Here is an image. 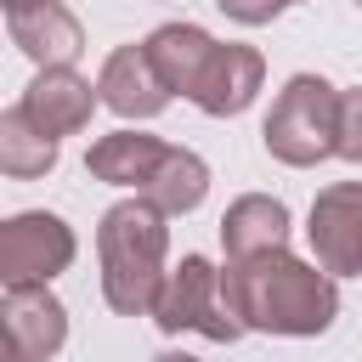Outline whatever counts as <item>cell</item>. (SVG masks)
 Listing matches in <instances>:
<instances>
[{"mask_svg": "<svg viewBox=\"0 0 362 362\" xmlns=\"http://www.w3.org/2000/svg\"><path fill=\"white\" fill-rule=\"evenodd\" d=\"M221 249L226 260H249L266 249H288V204L272 192H243L221 215Z\"/></svg>", "mask_w": 362, "mask_h": 362, "instance_id": "12", "label": "cell"}, {"mask_svg": "<svg viewBox=\"0 0 362 362\" xmlns=\"http://www.w3.org/2000/svg\"><path fill=\"white\" fill-rule=\"evenodd\" d=\"M334 158L345 164L362 158V90L356 85H339V102H334Z\"/></svg>", "mask_w": 362, "mask_h": 362, "instance_id": "17", "label": "cell"}, {"mask_svg": "<svg viewBox=\"0 0 362 362\" xmlns=\"http://www.w3.org/2000/svg\"><path fill=\"white\" fill-rule=\"evenodd\" d=\"M147 317L164 334H204L215 345L243 339V322L232 317V305L221 294V266L209 255H181L175 266H164V277L147 300Z\"/></svg>", "mask_w": 362, "mask_h": 362, "instance_id": "3", "label": "cell"}, {"mask_svg": "<svg viewBox=\"0 0 362 362\" xmlns=\"http://www.w3.org/2000/svg\"><path fill=\"white\" fill-rule=\"evenodd\" d=\"M209 51H215V34L198 28V23H158L141 40V57L153 62V74H158V85L170 96H187L192 90V79H198V68H204Z\"/></svg>", "mask_w": 362, "mask_h": 362, "instance_id": "13", "label": "cell"}, {"mask_svg": "<svg viewBox=\"0 0 362 362\" xmlns=\"http://www.w3.org/2000/svg\"><path fill=\"white\" fill-rule=\"evenodd\" d=\"M6 28L34 68H74V57L85 51V28L62 0H34L23 11H6Z\"/></svg>", "mask_w": 362, "mask_h": 362, "instance_id": "11", "label": "cell"}, {"mask_svg": "<svg viewBox=\"0 0 362 362\" xmlns=\"http://www.w3.org/2000/svg\"><path fill=\"white\" fill-rule=\"evenodd\" d=\"M0 362H23L17 345H11V334H6V322H0Z\"/></svg>", "mask_w": 362, "mask_h": 362, "instance_id": "19", "label": "cell"}, {"mask_svg": "<svg viewBox=\"0 0 362 362\" xmlns=\"http://www.w3.org/2000/svg\"><path fill=\"white\" fill-rule=\"evenodd\" d=\"M153 362H204V356H192V351H158Z\"/></svg>", "mask_w": 362, "mask_h": 362, "instance_id": "20", "label": "cell"}, {"mask_svg": "<svg viewBox=\"0 0 362 362\" xmlns=\"http://www.w3.org/2000/svg\"><path fill=\"white\" fill-rule=\"evenodd\" d=\"M102 300L119 317H147V300L170 266V221L147 198H119L96 221Z\"/></svg>", "mask_w": 362, "mask_h": 362, "instance_id": "2", "label": "cell"}, {"mask_svg": "<svg viewBox=\"0 0 362 362\" xmlns=\"http://www.w3.org/2000/svg\"><path fill=\"white\" fill-rule=\"evenodd\" d=\"M260 85H266V57H260L255 45H238V40L221 45V40H215V51L204 57L187 102H192L198 113H209V119H238V113L260 96Z\"/></svg>", "mask_w": 362, "mask_h": 362, "instance_id": "7", "label": "cell"}, {"mask_svg": "<svg viewBox=\"0 0 362 362\" xmlns=\"http://www.w3.org/2000/svg\"><path fill=\"white\" fill-rule=\"evenodd\" d=\"M57 153H62V141L40 136L17 107L0 113V175H11V181H45L57 170Z\"/></svg>", "mask_w": 362, "mask_h": 362, "instance_id": "16", "label": "cell"}, {"mask_svg": "<svg viewBox=\"0 0 362 362\" xmlns=\"http://www.w3.org/2000/svg\"><path fill=\"white\" fill-rule=\"evenodd\" d=\"M17 113H23L40 136L62 141V136H74V130L90 124V113H96V85H90L85 74H74V68H34V79L23 85Z\"/></svg>", "mask_w": 362, "mask_h": 362, "instance_id": "8", "label": "cell"}, {"mask_svg": "<svg viewBox=\"0 0 362 362\" xmlns=\"http://www.w3.org/2000/svg\"><path fill=\"white\" fill-rule=\"evenodd\" d=\"M215 6H221L232 23H243V28H260V23H272V17H277L288 0H215Z\"/></svg>", "mask_w": 362, "mask_h": 362, "instance_id": "18", "label": "cell"}, {"mask_svg": "<svg viewBox=\"0 0 362 362\" xmlns=\"http://www.w3.org/2000/svg\"><path fill=\"white\" fill-rule=\"evenodd\" d=\"M334 102H339V85H328L322 74H294L260 124L266 153L288 170H311L334 158Z\"/></svg>", "mask_w": 362, "mask_h": 362, "instance_id": "4", "label": "cell"}, {"mask_svg": "<svg viewBox=\"0 0 362 362\" xmlns=\"http://www.w3.org/2000/svg\"><path fill=\"white\" fill-rule=\"evenodd\" d=\"M158 153H164V141L158 136H147V130H107V136H96L90 141V153H85V170L96 175V181H107V187H141L147 181V170L158 164Z\"/></svg>", "mask_w": 362, "mask_h": 362, "instance_id": "15", "label": "cell"}, {"mask_svg": "<svg viewBox=\"0 0 362 362\" xmlns=\"http://www.w3.org/2000/svg\"><path fill=\"white\" fill-rule=\"evenodd\" d=\"M96 107L141 124V119H158L170 107V90L158 85L153 62L141 57V45H113L102 57V74H96Z\"/></svg>", "mask_w": 362, "mask_h": 362, "instance_id": "10", "label": "cell"}, {"mask_svg": "<svg viewBox=\"0 0 362 362\" xmlns=\"http://www.w3.org/2000/svg\"><path fill=\"white\" fill-rule=\"evenodd\" d=\"M221 294H226L232 317L243 322V334L317 339L339 317V277H328L322 266H311L288 249L226 260L221 266Z\"/></svg>", "mask_w": 362, "mask_h": 362, "instance_id": "1", "label": "cell"}, {"mask_svg": "<svg viewBox=\"0 0 362 362\" xmlns=\"http://www.w3.org/2000/svg\"><path fill=\"white\" fill-rule=\"evenodd\" d=\"M204 192H209V164L192 147H170V141H164L158 164L147 170V181L136 187V198H147L164 221L170 215H192L204 204Z\"/></svg>", "mask_w": 362, "mask_h": 362, "instance_id": "14", "label": "cell"}, {"mask_svg": "<svg viewBox=\"0 0 362 362\" xmlns=\"http://www.w3.org/2000/svg\"><path fill=\"white\" fill-rule=\"evenodd\" d=\"M0 322L23 362H51L68 345V305L51 294V283H17L0 294Z\"/></svg>", "mask_w": 362, "mask_h": 362, "instance_id": "9", "label": "cell"}, {"mask_svg": "<svg viewBox=\"0 0 362 362\" xmlns=\"http://www.w3.org/2000/svg\"><path fill=\"white\" fill-rule=\"evenodd\" d=\"M288 6H294V0H288Z\"/></svg>", "mask_w": 362, "mask_h": 362, "instance_id": "22", "label": "cell"}, {"mask_svg": "<svg viewBox=\"0 0 362 362\" xmlns=\"http://www.w3.org/2000/svg\"><path fill=\"white\" fill-rule=\"evenodd\" d=\"M305 238H311V255L328 277H356L362 272V181L322 187L311 204Z\"/></svg>", "mask_w": 362, "mask_h": 362, "instance_id": "6", "label": "cell"}, {"mask_svg": "<svg viewBox=\"0 0 362 362\" xmlns=\"http://www.w3.org/2000/svg\"><path fill=\"white\" fill-rule=\"evenodd\" d=\"M23 6H34V0H0V11H23Z\"/></svg>", "mask_w": 362, "mask_h": 362, "instance_id": "21", "label": "cell"}, {"mask_svg": "<svg viewBox=\"0 0 362 362\" xmlns=\"http://www.w3.org/2000/svg\"><path fill=\"white\" fill-rule=\"evenodd\" d=\"M74 255H79V238L51 209H17L0 221V288L51 283L74 266Z\"/></svg>", "mask_w": 362, "mask_h": 362, "instance_id": "5", "label": "cell"}]
</instances>
